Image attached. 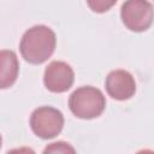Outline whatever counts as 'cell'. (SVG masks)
I'll use <instances>...</instances> for the list:
<instances>
[{
  "mask_svg": "<svg viewBox=\"0 0 154 154\" xmlns=\"http://www.w3.org/2000/svg\"><path fill=\"white\" fill-rule=\"evenodd\" d=\"M57 45L54 31L46 25H35L28 29L19 45V51L25 61L38 65L48 60Z\"/></svg>",
  "mask_w": 154,
  "mask_h": 154,
  "instance_id": "cell-1",
  "label": "cell"
},
{
  "mask_svg": "<svg viewBox=\"0 0 154 154\" xmlns=\"http://www.w3.org/2000/svg\"><path fill=\"white\" fill-rule=\"evenodd\" d=\"M70 111L81 119H93L102 114L106 99L100 89L85 85L76 89L69 99Z\"/></svg>",
  "mask_w": 154,
  "mask_h": 154,
  "instance_id": "cell-2",
  "label": "cell"
},
{
  "mask_svg": "<svg viewBox=\"0 0 154 154\" xmlns=\"http://www.w3.org/2000/svg\"><path fill=\"white\" fill-rule=\"evenodd\" d=\"M30 126L36 136L43 140H49L61 132L64 126V116L54 107L42 106L31 113Z\"/></svg>",
  "mask_w": 154,
  "mask_h": 154,
  "instance_id": "cell-3",
  "label": "cell"
},
{
  "mask_svg": "<svg viewBox=\"0 0 154 154\" xmlns=\"http://www.w3.org/2000/svg\"><path fill=\"white\" fill-rule=\"evenodd\" d=\"M120 17L129 30L146 31L153 22V6L148 0H126L122 6Z\"/></svg>",
  "mask_w": 154,
  "mask_h": 154,
  "instance_id": "cell-4",
  "label": "cell"
},
{
  "mask_svg": "<svg viewBox=\"0 0 154 154\" xmlns=\"http://www.w3.org/2000/svg\"><path fill=\"white\" fill-rule=\"evenodd\" d=\"M75 81V73L72 67L65 63L54 60L48 64L43 75L45 87L52 93L67 91Z\"/></svg>",
  "mask_w": 154,
  "mask_h": 154,
  "instance_id": "cell-5",
  "label": "cell"
},
{
  "mask_svg": "<svg viewBox=\"0 0 154 154\" xmlns=\"http://www.w3.org/2000/svg\"><path fill=\"white\" fill-rule=\"evenodd\" d=\"M105 88L112 99L124 101L134 96L136 91V82L130 72L125 70H114L107 75Z\"/></svg>",
  "mask_w": 154,
  "mask_h": 154,
  "instance_id": "cell-6",
  "label": "cell"
},
{
  "mask_svg": "<svg viewBox=\"0 0 154 154\" xmlns=\"http://www.w3.org/2000/svg\"><path fill=\"white\" fill-rule=\"evenodd\" d=\"M19 72V63L13 51H0V89H7L14 84Z\"/></svg>",
  "mask_w": 154,
  "mask_h": 154,
  "instance_id": "cell-7",
  "label": "cell"
},
{
  "mask_svg": "<svg viewBox=\"0 0 154 154\" xmlns=\"http://www.w3.org/2000/svg\"><path fill=\"white\" fill-rule=\"evenodd\" d=\"M117 0H87L89 8L96 13L107 12L111 7L116 5Z\"/></svg>",
  "mask_w": 154,
  "mask_h": 154,
  "instance_id": "cell-8",
  "label": "cell"
},
{
  "mask_svg": "<svg viewBox=\"0 0 154 154\" xmlns=\"http://www.w3.org/2000/svg\"><path fill=\"white\" fill-rule=\"evenodd\" d=\"M45 153H75V148L66 142H54L47 146L43 150Z\"/></svg>",
  "mask_w": 154,
  "mask_h": 154,
  "instance_id": "cell-9",
  "label": "cell"
},
{
  "mask_svg": "<svg viewBox=\"0 0 154 154\" xmlns=\"http://www.w3.org/2000/svg\"><path fill=\"white\" fill-rule=\"evenodd\" d=\"M1 143H2V140H1V136H0V148H1Z\"/></svg>",
  "mask_w": 154,
  "mask_h": 154,
  "instance_id": "cell-10",
  "label": "cell"
}]
</instances>
